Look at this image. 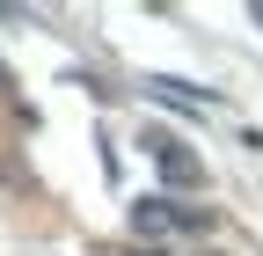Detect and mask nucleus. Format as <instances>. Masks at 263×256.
<instances>
[{
  "label": "nucleus",
  "instance_id": "f257e3e1",
  "mask_svg": "<svg viewBox=\"0 0 263 256\" xmlns=\"http://www.w3.org/2000/svg\"><path fill=\"white\" fill-rule=\"evenodd\" d=\"M132 227H139V234L154 242V234H183V227H205V212H190V205H168V198H146V205H132Z\"/></svg>",
  "mask_w": 263,
  "mask_h": 256
},
{
  "label": "nucleus",
  "instance_id": "f03ea898",
  "mask_svg": "<svg viewBox=\"0 0 263 256\" xmlns=\"http://www.w3.org/2000/svg\"><path fill=\"white\" fill-rule=\"evenodd\" d=\"M154 147H161V169H168L176 183H197V161H190V154H183L176 139H154Z\"/></svg>",
  "mask_w": 263,
  "mask_h": 256
},
{
  "label": "nucleus",
  "instance_id": "7ed1b4c3",
  "mask_svg": "<svg viewBox=\"0 0 263 256\" xmlns=\"http://www.w3.org/2000/svg\"><path fill=\"white\" fill-rule=\"evenodd\" d=\"M139 256H146V249H139Z\"/></svg>",
  "mask_w": 263,
  "mask_h": 256
}]
</instances>
